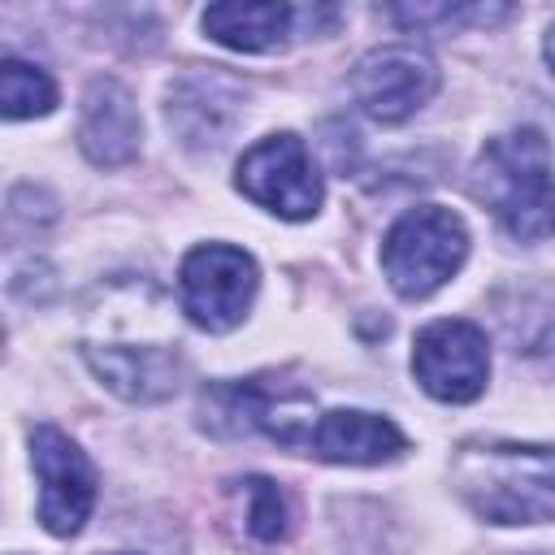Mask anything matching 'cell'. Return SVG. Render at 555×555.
<instances>
[{
  "instance_id": "obj_1",
  "label": "cell",
  "mask_w": 555,
  "mask_h": 555,
  "mask_svg": "<svg viewBox=\"0 0 555 555\" xmlns=\"http://www.w3.org/2000/svg\"><path fill=\"white\" fill-rule=\"evenodd\" d=\"M451 486L464 507L490 525L555 520V447L468 442L451 464Z\"/></svg>"
},
{
  "instance_id": "obj_2",
  "label": "cell",
  "mask_w": 555,
  "mask_h": 555,
  "mask_svg": "<svg viewBox=\"0 0 555 555\" xmlns=\"http://www.w3.org/2000/svg\"><path fill=\"white\" fill-rule=\"evenodd\" d=\"M468 191L499 217V225L516 243H538L555 234V165L542 130L520 126L490 139L468 173Z\"/></svg>"
},
{
  "instance_id": "obj_3",
  "label": "cell",
  "mask_w": 555,
  "mask_h": 555,
  "mask_svg": "<svg viewBox=\"0 0 555 555\" xmlns=\"http://www.w3.org/2000/svg\"><path fill=\"white\" fill-rule=\"evenodd\" d=\"M468 256V230L460 221V212L442 208V204H421L408 208L382 238V269L386 282L403 295V299H425L434 295L442 282H451L460 273Z\"/></svg>"
},
{
  "instance_id": "obj_4",
  "label": "cell",
  "mask_w": 555,
  "mask_h": 555,
  "mask_svg": "<svg viewBox=\"0 0 555 555\" xmlns=\"http://www.w3.org/2000/svg\"><path fill=\"white\" fill-rule=\"evenodd\" d=\"M256 286H260L256 260L230 243H199L178 269L182 312L191 317V325H199L208 334L234 330L247 317Z\"/></svg>"
},
{
  "instance_id": "obj_5",
  "label": "cell",
  "mask_w": 555,
  "mask_h": 555,
  "mask_svg": "<svg viewBox=\"0 0 555 555\" xmlns=\"http://www.w3.org/2000/svg\"><path fill=\"white\" fill-rule=\"evenodd\" d=\"M234 182L251 204L286 217V221H304L321 208V173H317L304 139L291 130L251 143L238 156Z\"/></svg>"
},
{
  "instance_id": "obj_6",
  "label": "cell",
  "mask_w": 555,
  "mask_h": 555,
  "mask_svg": "<svg viewBox=\"0 0 555 555\" xmlns=\"http://www.w3.org/2000/svg\"><path fill=\"white\" fill-rule=\"evenodd\" d=\"M438 91V65L416 43H386L356 61L351 69V95L373 121H408L421 113Z\"/></svg>"
},
{
  "instance_id": "obj_7",
  "label": "cell",
  "mask_w": 555,
  "mask_h": 555,
  "mask_svg": "<svg viewBox=\"0 0 555 555\" xmlns=\"http://www.w3.org/2000/svg\"><path fill=\"white\" fill-rule=\"evenodd\" d=\"M412 373L425 395L442 403H468L486 390L490 377V343L473 321L442 317L416 334Z\"/></svg>"
},
{
  "instance_id": "obj_8",
  "label": "cell",
  "mask_w": 555,
  "mask_h": 555,
  "mask_svg": "<svg viewBox=\"0 0 555 555\" xmlns=\"http://www.w3.org/2000/svg\"><path fill=\"white\" fill-rule=\"evenodd\" d=\"M30 464L39 473V520L48 533L69 538L95 507V468L56 425H35Z\"/></svg>"
},
{
  "instance_id": "obj_9",
  "label": "cell",
  "mask_w": 555,
  "mask_h": 555,
  "mask_svg": "<svg viewBox=\"0 0 555 555\" xmlns=\"http://www.w3.org/2000/svg\"><path fill=\"white\" fill-rule=\"evenodd\" d=\"M91 373L130 403L169 399L182 382V356L173 343H82Z\"/></svg>"
},
{
  "instance_id": "obj_10",
  "label": "cell",
  "mask_w": 555,
  "mask_h": 555,
  "mask_svg": "<svg viewBox=\"0 0 555 555\" xmlns=\"http://www.w3.org/2000/svg\"><path fill=\"white\" fill-rule=\"evenodd\" d=\"M243 113V91L221 69H191L169 87L165 117L186 147H217Z\"/></svg>"
},
{
  "instance_id": "obj_11",
  "label": "cell",
  "mask_w": 555,
  "mask_h": 555,
  "mask_svg": "<svg viewBox=\"0 0 555 555\" xmlns=\"http://www.w3.org/2000/svg\"><path fill=\"white\" fill-rule=\"evenodd\" d=\"M139 139H143V121L134 95L117 78H91L78 113V147L87 152V160L100 169H117L134 160Z\"/></svg>"
},
{
  "instance_id": "obj_12",
  "label": "cell",
  "mask_w": 555,
  "mask_h": 555,
  "mask_svg": "<svg viewBox=\"0 0 555 555\" xmlns=\"http://www.w3.org/2000/svg\"><path fill=\"white\" fill-rule=\"evenodd\" d=\"M308 455L330 460V464H386L408 451V438L395 421L360 408H334L321 412L312 434H308Z\"/></svg>"
},
{
  "instance_id": "obj_13",
  "label": "cell",
  "mask_w": 555,
  "mask_h": 555,
  "mask_svg": "<svg viewBox=\"0 0 555 555\" xmlns=\"http://www.w3.org/2000/svg\"><path fill=\"white\" fill-rule=\"evenodd\" d=\"M312 9L295 4H208L204 9V35L234 52H269L282 48L291 35H299V22H308Z\"/></svg>"
},
{
  "instance_id": "obj_14",
  "label": "cell",
  "mask_w": 555,
  "mask_h": 555,
  "mask_svg": "<svg viewBox=\"0 0 555 555\" xmlns=\"http://www.w3.org/2000/svg\"><path fill=\"white\" fill-rule=\"evenodd\" d=\"M52 104H56V82L39 65H26L17 56H9L0 65V108L9 121L43 117V113H52Z\"/></svg>"
},
{
  "instance_id": "obj_15",
  "label": "cell",
  "mask_w": 555,
  "mask_h": 555,
  "mask_svg": "<svg viewBox=\"0 0 555 555\" xmlns=\"http://www.w3.org/2000/svg\"><path fill=\"white\" fill-rule=\"evenodd\" d=\"M234 486H238V499H243L247 533L256 542H282L291 533V503H286L282 486L269 481V477H243Z\"/></svg>"
},
{
  "instance_id": "obj_16",
  "label": "cell",
  "mask_w": 555,
  "mask_h": 555,
  "mask_svg": "<svg viewBox=\"0 0 555 555\" xmlns=\"http://www.w3.org/2000/svg\"><path fill=\"white\" fill-rule=\"evenodd\" d=\"M546 61H551V74H555V22H551V30H546Z\"/></svg>"
},
{
  "instance_id": "obj_17",
  "label": "cell",
  "mask_w": 555,
  "mask_h": 555,
  "mask_svg": "<svg viewBox=\"0 0 555 555\" xmlns=\"http://www.w3.org/2000/svg\"><path fill=\"white\" fill-rule=\"evenodd\" d=\"M538 555H555V551H538Z\"/></svg>"
}]
</instances>
